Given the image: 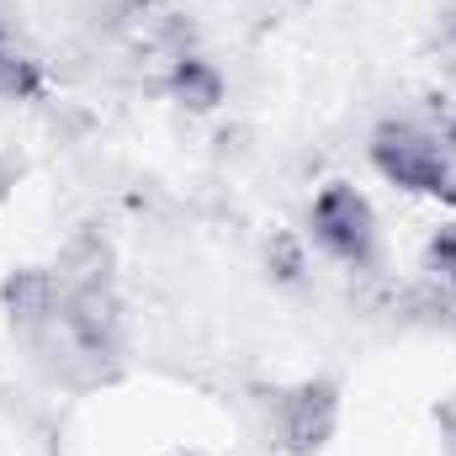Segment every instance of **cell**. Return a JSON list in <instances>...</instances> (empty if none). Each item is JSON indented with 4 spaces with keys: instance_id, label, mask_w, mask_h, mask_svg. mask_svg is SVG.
<instances>
[{
    "instance_id": "cell-3",
    "label": "cell",
    "mask_w": 456,
    "mask_h": 456,
    "mask_svg": "<svg viewBox=\"0 0 456 456\" xmlns=\"http://www.w3.org/2000/svg\"><path fill=\"white\" fill-rule=\"evenodd\" d=\"M340 430V382L303 377L271 393V436L287 456H319Z\"/></svg>"
},
{
    "instance_id": "cell-6",
    "label": "cell",
    "mask_w": 456,
    "mask_h": 456,
    "mask_svg": "<svg viewBox=\"0 0 456 456\" xmlns=\"http://www.w3.org/2000/svg\"><path fill=\"white\" fill-rule=\"evenodd\" d=\"M48 96V75L43 64L11 37V27L0 21V102H43Z\"/></svg>"
},
{
    "instance_id": "cell-1",
    "label": "cell",
    "mask_w": 456,
    "mask_h": 456,
    "mask_svg": "<svg viewBox=\"0 0 456 456\" xmlns=\"http://www.w3.org/2000/svg\"><path fill=\"white\" fill-rule=\"evenodd\" d=\"M366 159L387 186L409 197L456 202V149L425 122H403V117L377 122L366 138Z\"/></svg>"
},
{
    "instance_id": "cell-9",
    "label": "cell",
    "mask_w": 456,
    "mask_h": 456,
    "mask_svg": "<svg viewBox=\"0 0 456 456\" xmlns=\"http://www.w3.org/2000/svg\"><path fill=\"white\" fill-rule=\"evenodd\" d=\"M441 43H446V48H456V0L446 5V16H441Z\"/></svg>"
},
{
    "instance_id": "cell-8",
    "label": "cell",
    "mask_w": 456,
    "mask_h": 456,
    "mask_svg": "<svg viewBox=\"0 0 456 456\" xmlns=\"http://www.w3.org/2000/svg\"><path fill=\"white\" fill-rule=\"evenodd\" d=\"M271 271H276L281 281H297V276H303V255H297V244L276 239V244H271Z\"/></svg>"
},
{
    "instance_id": "cell-7",
    "label": "cell",
    "mask_w": 456,
    "mask_h": 456,
    "mask_svg": "<svg viewBox=\"0 0 456 456\" xmlns=\"http://www.w3.org/2000/svg\"><path fill=\"white\" fill-rule=\"evenodd\" d=\"M425 271L441 292L456 297V224H441L430 239H425Z\"/></svg>"
},
{
    "instance_id": "cell-4",
    "label": "cell",
    "mask_w": 456,
    "mask_h": 456,
    "mask_svg": "<svg viewBox=\"0 0 456 456\" xmlns=\"http://www.w3.org/2000/svg\"><path fill=\"white\" fill-rule=\"evenodd\" d=\"M59 303H64V287H59V271L53 265H16L0 281V314L11 324V335L27 340V345H37L53 330Z\"/></svg>"
},
{
    "instance_id": "cell-5",
    "label": "cell",
    "mask_w": 456,
    "mask_h": 456,
    "mask_svg": "<svg viewBox=\"0 0 456 456\" xmlns=\"http://www.w3.org/2000/svg\"><path fill=\"white\" fill-rule=\"evenodd\" d=\"M165 96L181 107V112H218L228 96V80L224 69L208 59V53H197V48H186V53H175L170 64H165Z\"/></svg>"
},
{
    "instance_id": "cell-2",
    "label": "cell",
    "mask_w": 456,
    "mask_h": 456,
    "mask_svg": "<svg viewBox=\"0 0 456 456\" xmlns=\"http://www.w3.org/2000/svg\"><path fill=\"white\" fill-rule=\"evenodd\" d=\"M308 239L340 260L345 271H371L382 260V224H377V208L361 186L350 181H330L314 208H308Z\"/></svg>"
},
{
    "instance_id": "cell-10",
    "label": "cell",
    "mask_w": 456,
    "mask_h": 456,
    "mask_svg": "<svg viewBox=\"0 0 456 456\" xmlns=\"http://www.w3.org/2000/svg\"><path fill=\"white\" fill-rule=\"evenodd\" d=\"M181 456H208V452H181Z\"/></svg>"
}]
</instances>
